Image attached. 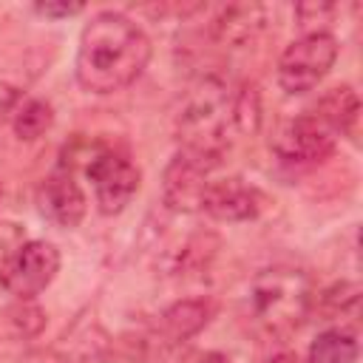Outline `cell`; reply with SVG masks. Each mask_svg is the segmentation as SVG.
I'll return each mask as SVG.
<instances>
[{
	"label": "cell",
	"instance_id": "obj_1",
	"mask_svg": "<svg viewBox=\"0 0 363 363\" xmlns=\"http://www.w3.org/2000/svg\"><path fill=\"white\" fill-rule=\"evenodd\" d=\"M150 60V40L128 14L99 11L79 34L77 82L91 94L128 88Z\"/></svg>",
	"mask_w": 363,
	"mask_h": 363
},
{
	"label": "cell",
	"instance_id": "obj_2",
	"mask_svg": "<svg viewBox=\"0 0 363 363\" xmlns=\"http://www.w3.org/2000/svg\"><path fill=\"white\" fill-rule=\"evenodd\" d=\"M235 91L238 88H230L224 79H201V85L187 96L176 122L182 150L221 164L224 153L233 145V133H238Z\"/></svg>",
	"mask_w": 363,
	"mask_h": 363
},
{
	"label": "cell",
	"instance_id": "obj_3",
	"mask_svg": "<svg viewBox=\"0 0 363 363\" xmlns=\"http://www.w3.org/2000/svg\"><path fill=\"white\" fill-rule=\"evenodd\" d=\"M312 281L292 267H272L252 278L247 292V315L258 332L278 340L292 335L312 315Z\"/></svg>",
	"mask_w": 363,
	"mask_h": 363
},
{
	"label": "cell",
	"instance_id": "obj_4",
	"mask_svg": "<svg viewBox=\"0 0 363 363\" xmlns=\"http://www.w3.org/2000/svg\"><path fill=\"white\" fill-rule=\"evenodd\" d=\"M335 60H337V40L329 31L303 34L284 48L278 60V85L292 96L306 94L329 74Z\"/></svg>",
	"mask_w": 363,
	"mask_h": 363
},
{
	"label": "cell",
	"instance_id": "obj_5",
	"mask_svg": "<svg viewBox=\"0 0 363 363\" xmlns=\"http://www.w3.org/2000/svg\"><path fill=\"white\" fill-rule=\"evenodd\" d=\"M82 170L91 179L96 207L105 216L122 213L130 204V199L136 196V190H139V167L128 156H122L116 150L94 147L85 156V167Z\"/></svg>",
	"mask_w": 363,
	"mask_h": 363
},
{
	"label": "cell",
	"instance_id": "obj_6",
	"mask_svg": "<svg viewBox=\"0 0 363 363\" xmlns=\"http://www.w3.org/2000/svg\"><path fill=\"white\" fill-rule=\"evenodd\" d=\"M60 252L48 241H26L0 269V286L17 301H34L57 275Z\"/></svg>",
	"mask_w": 363,
	"mask_h": 363
},
{
	"label": "cell",
	"instance_id": "obj_7",
	"mask_svg": "<svg viewBox=\"0 0 363 363\" xmlns=\"http://www.w3.org/2000/svg\"><path fill=\"white\" fill-rule=\"evenodd\" d=\"M335 130L315 111H303L275 130L269 147L286 164H315L335 150Z\"/></svg>",
	"mask_w": 363,
	"mask_h": 363
},
{
	"label": "cell",
	"instance_id": "obj_8",
	"mask_svg": "<svg viewBox=\"0 0 363 363\" xmlns=\"http://www.w3.org/2000/svg\"><path fill=\"white\" fill-rule=\"evenodd\" d=\"M216 167L218 164L210 159L179 150L170 159V164L164 167V179H162V201L167 204V210H173V213L201 210V199L210 184V173Z\"/></svg>",
	"mask_w": 363,
	"mask_h": 363
},
{
	"label": "cell",
	"instance_id": "obj_9",
	"mask_svg": "<svg viewBox=\"0 0 363 363\" xmlns=\"http://www.w3.org/2000/svg\"><path fill=\"white\" fill-rule=\"evenodd\" d=\"M201 210L213 216L216 221H252L264 210V196L255 184L244 182L241 176H227V179H210Z\"/></svg>",
	"mask_w": 363,
	"mask_h": 363
},
{
	"label": "cell",
	"instance_id": "obj_10",
	"mask_svg": "<svg viewBox=\"0 0 363 363\" xmlns=\"http://www.w3.org/2000/svg\"><path fill=\"white\" fill-rule=\"evenodd\" d=\"M37 204H40V213L60 227H77L85 216V207H88L82 187L77 184L74 173L62 164L40 184Z\"/></svg>",
	"mask_w": 363,
	"mask_h": 363
},
{
	"label": "cell",
	"instance_id": "obj_11",
	"mask_svg": "<svg viewBox=\"0 0 363 363\" xmlns=\"http://www.w3.org/2000/svg\"><path fill=\"white\" fill-rule=\"evenodd\" d=\"M207 318H210V306L204 301H196V298H187V301H179V303L167 306L159 315V323H156L159 346L184 343L187 337H193V335H199L204 329Z\"/></svg>",
	"mask_w": 363,
	"mask_h": 363
},
{
	"label": "cell",
	"instance_id": "obj_12",
	"mask_svg": "<svg viewBox=\"0 0 363 363\" xmlns=\"http://www.w3.org/2000/svg\"><path fill=\"white\" fill-rule=\"evenodd\" d=\"M309 111H315V113L335 130V136H349L352 142L357 139L360 99H357V94H354L349 85L332 88V91H329L326 96H320V102H318L315 108H309Z\"/></svg>",
	"mask_w": 363,
	"mask_h": 363
},
{
	"label": "cell",
	"instance_id": "obj_13",
	"mask_svg": "<svg viewBox=\"0 0 363 363\" xmlns=\"http://www.w3.org/2000/svg\"><path fill=\"white\" fill-rule=\"evenodd\" d=\"M267 23V11L264 6H230L218 14V20L213 23V31L218 37V43L224 45H244L247 40H252Z\"/></svg>",
	"mask_w": 363,
	"mask_h": 363
},
{
	"label": "cell",
	"instance_id": "obj_14",
	"mask_svg": "<svg viewBox=\"0 0 363 363\" xmlns=\"http://www.w3.org/2000/svg\"><path fill=\"white\" fill-rule=\"evenodd\" d=\"M108 349V337L102 335V329L96 323L91 326H74L65 337H60V343L54 346V357L57 363H99L105 357Z\"/></svg>",
	"mask_w": 363,
	"mask_h": 363
},
{
	"label": "cell",
	"instance_id": "obj_15",
	"mask_svg": "<svg viewBox=\"0 0 363 363\" xmlns=\"http://www.w3.org/2000/svg\"><path fill=\"white\" fill-rule=\"evenodd\" d=\"M357 306H360V286L354 281H340L329 289H323L320 295L312 298V315H318V320H357Z\"/></svg>",
	"mask_w": 363,
	"mask_h": 363
},
{
	"label": "cell",
	"instance_id": "obj_16",
	"mask_svg": "<svg viewBox=\"0 0 363 363\" xmlns=\"http://www.w3.org/2000/svg\"><path fill=\"white\" fill-rule=\"evenodd\" d=\"M357 352H360L357 335L352 329L332 326L312 340L306 352V363H354Z\"/></svg>",
	"mask_w": 363,
	"mask_h": 363
},
{
	"label": "cell",
	"instance_id": "obj_17",
	"mask_svg": "<svg viewBox=\"0 0 363 363\" xmlns=\"http://www.w3.org/2000/svg\"><path fill=\"white\" fill-rule=\"evenodd\" d=\"M51 122H54V111H51V105L43 102V99H26V102L14 111V116H11L14 133H17L20 139H26V142L40 139V136L51 128Z\"/></svg>",
	"mask_w": 363,
	"mask_h": 363
},
{
	"label": "cell",
	"instance_id": "obj_18",
	"mask_svg": "<svg viewBox=\"0 0 363 363\" xmlns=\"http://www.w3.org/2000/svg\"><path fill=\"white\" fill-rule=\"evenodd\" d=\"M3 320H6V326H11L14 337H34L45 326V312L40 306H34L31 301H17L6 309Z\"/></svg>",
	"mask_w": 363,
	"mask_h": 363
},
{
	"label": "cell",
	"instance_id": "obj_19",
	"mask_svg": "<svg viewBox=\"0 0 363 363\" xmlns=\"http://www.w3.org/2000/svg\"><path fill=\"white\" fill-rule=\"evenodd\" d=\"M26 244L23 233L17 230V224H0V269L11 261V255Z\"/></svg>",
	"mask_w": 363,
	"mask_h": 363
},
{
	"label": "cell",
	"instance_id": "obj_20",
	"mask_svg": "<svg viewBox=\"0 0 363 363\" xmlns=\"http://www.w3.org/2000/svg\"><path fill=\"white\" fill-rule=\"evenodd\" d=\"M82 9H85L82 3H34V11H37V14H43V17H51V20L79 14Z\"/></svg>",
	"mask_w": 363,
	"mask_h": 363
},
{
	"label": "cell",
	"instance_id": "obj_21",
	"mask_svg": "<svg viewBox=\"0 0 363 363\" xmlns=\"http://www.w3.org/2000/svg\"><path fill=\"white\" fill-rule=\"evenodd\" d=\"M182 363H233V360L221 352H213V349H196V352H187L182 357Z\"/></svg>",
	"mask_w": 363,
	"mask_h": 363
},
{
	"label": "cell",
	"instance_id": "obj_22",
	"mask_svg": "<svg viewBox=\"0 0 363 363\" xmlns=\"http://www.w3.org/2000/svg\"><path fill=\"white\" fill-rule=\"evenodd\" d=\"M267 363H298V357L289 354V352H278V354H272Z\"/></svg>",
	"mask_w": 363,
	"mask_h": 363
}]
</instances>
